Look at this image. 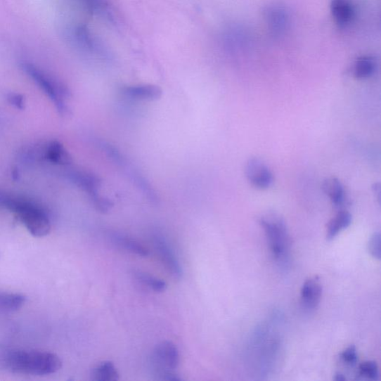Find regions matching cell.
Segmentation results:
<instances>
[{
    "mask_svg": "<svg viewBox=\"0 0 381 381\" xmlns=\"http://www.w3.org/2000/svg\"><path fill=\"white\" fill-rule=\"evenodd\" d=\"M5 363L13 373L40 376L55 374L62 367V361L56 354L41 351H11L6 357Z\"/></svg>",
    "mask_w": 381,
    "mask_h": 381,
    "instance_id": "6da1fadb",
    "label": "cell"
},
{
    "mask_svg": "<svg viewBox=\"0 0 381 381\" xmlns=\"http://www.w3.org/2000/svg\"><path fill=\"white\" fill-rule=\"evenodd\" d=\"M0 206L14 212L33 236L42 238L50 233L52 225L47 214L34 203L0 194Z\"/></svg>",
    "mask_w": 381,
    "mask_h": 381,
    "instance_id": "7a4b0ae2",
    "label": "cell"
},
{
    "mask_svg": "<svg viewBox=\"0 0 381 381\" xmlns=\"http://www.w3.org/2000/svg\"><path fill=\"white\" fill-rule=\"evenodd\" d=\"M272 256L278 265L287 268L291 258V239L287 226L278 215L269 213L260 219Z\"/></svg>",
    "mask_w": 381,
    "mask_h": 381,
    "instance_id": "3957f363",
    "label": "cell"
},
{
    "mask_svg": "<svg viewBox=\"0 0 381 381\" xmlns=\"http://www.w3.org/2000/svg\"><path fill=\"white\" fill-rule=\"evenodd\" d=\"M20 66L22 70L53 101L59 112L63 116L67 115L70 110L65 100L70 96L67 86L32 63L22 62Z\"/></svg>",
    "mask_w": 381,
    "mask_h": 381,
    "instance_id": "277c9868",
    "label": "cell"
},
{
    "mask_svg": "<svg viewBox=\"0 0 381 381\" xmlns=\"http://www.w3.org/2000/svg\"><path fill=\"white\" fill-rule=\"evenodd\" d=\"M150 364L157 379L174 371L180 364L179 349L171 341H162L156 346L151 355Z\"/></svg>",
    "mask_w": 381,
    "mask_h": 381,
    "instance_id": "5b68a950",
    "label": "cell"
},
{
    "mask_svg": "<svg viewBox=\"0 0 381 381\" xmlns=\"http://www.w3.org/2000/svg\"><path fill=\"white\" fill-rule=\"evenodd\" d=\"M152 240H153L155 249L164 268L174 279L180 280L183 276L182 266L168 241L160 235H155Z\"/></svg>",
    "mask_w": 381,
    "mask_h": 381,
    "instance_id": "8992f818",
    "label": "cell"
},
{
    "mask_svg": "<svg viewBox=\"0 0 381 381\" xmlns=\"http://www.w3.org/2000/svg\"><path fill=\"white\" fill-rule=\"evenodd\" d=\"M245 173L248 181L257 188H268L273 183V174L260 159H250L246 164Z\"/></svg>",
    "mask_w": 381,
    "mask_h": 381,
    "instance_id": "52a82bcc",
    "label": "cell"
},
{
    "mask_svg": "<svg viewBox=\"0 0 381 381\" xmlns=\"http://www.w3.org/2000/svg\"><path fill=\"white\" fill-rule=\"evenodd\" d=\"M323 294L320 278L314 276L308 279L301 289L300 302L303 310L308 312L318 307Z\"/></svg>",
    "mask_w": 381,
    "mask_h": 381,
    "instance_id": "ba28073f",
    "label": "cell"
},
{
    "mask_svg": "<svg viewBox=\"0 0 381 381\" xmlns=\"http://www.w3.org/2000/svg\"><path fill=\"white\" fill-rule=\"evenodd\" d=\"M264 20L273 36H281L287 30L289 18L286 10L280 6H269L264 11Z\"/></svg>",
    "mask_w": 381,
    "mask_h": 381,
    "instance_id": "9c48e42d",
    "label": "cell"
},
{
    "mask_svg": "<svg viewBox=\"0 0 381 381\" xmlns=\"http://www.w3.org/2000/svg\"><path fill=\"white\" fill-rule=\"evenodd\" d=\"M122 93L126 97L143 101H155L161 98L162 89L154 84H138L122 89Z\"/></svg>",
    "mask_w": 381,
    "mask_h": 381,
    "instance_id": "30bf717a",
    "label": "cell"
},
{
    "mask_svg": "<svg viewBox=\"0 0 381 381\" xmlns=\"http://www.w3.org/2000/svg\"><path fill=\"white\" fill-rule=\"evenodd\" d=\"M110 239L113 245L129 252L134 255L141 257H148L150 255V250L138 241L121 233H111Z\"/></svg>",
    "mask_w": 381,
    "mask_h": 381,
    "instance_id": "8fae6325",
    "label": "cell"
},
{
    "mask_svg": "<svg viewBox=\"0 0 381 381\" xmlns=\"http://www.w3.org/2000/svg\"><path fill=\"white\" fill-rule=\"evenodd\" d=\"M331 11L340 27H346L354 18V8L349 0H332Z\"/></svg>",
    "mask_w": 381,
    "mask_h": 381,
    "instance_id": "7c38bea8",
    "label": "cell"
},
{
    "mask_svg": "<svg viewBox=\"0 0 381 381\" xmlns=\"http://www.w3.org/2000/svg\"><path fill=\"white\" fill-rule=\"evenodd\" d=\"M45 157L50 162L67 166L72 162L71 155L67 149L58 141L51 142L46 148Z\"/></svg>",
    "mask_w": 381,
    "mask_h": 381,
    "instance_id": "4fadbf2b",
    "label": "cell"
},
{
    "mask_svg": "<svg viewBox=\"0 0 381 381\" xmlns=\"http://www.w3.org/2000/svg\"><path fill=\"white\" fill-rule=\"evenodd\" d=\"M352 216L347 211H340L328 224L327 239L332 240L335 238L342 231H344L351 224Z\"/></svg>",
    "mask_w": 381,
    "mask_h": 381,
    "instance_id": "5bb4252c",
    "label": "cell"
},
{
    "mask_svg": "<svg viewBox=\"0 0 381 381\" xmlns=\"http://www.w3.org/2000/svg\"><path fill=\"white\" fill-rule=\"evenodd\" d=\"M27 302V297L17 293L0 292V314H10L21 309Z\"/></svg>",
    "mask_w": 381,
    "mask_h": 381,
    "instance_id": "9a60e30c",
    "label": "cell"
},
{
    "mask_svg": "<svg viewBox=\"0 0 381 381\" xmlns=\"http://www.w3.org/2000/svg\"><path fill=\"white\" fill-rule=\"evenodd\" d=\"M93 381H117L120 374L117 367L112 361H103L96 365L91 371Z\"/></svg>",
    "mask_w": 381,
    "mask_h": 381,
    "instance_id": "2e32d148",
    "label": "cell"
},
{
    "mask_svg": "<svg viewBox=\"0 0 381 381\" xmlns=\"http://www.w3.org/2000/svg\"><path fill=\"white\" fill-rule=\"evenodd\" d=\"M323 189L336 207H340L344 205L346 200L345 190L339 180L334 177L327 179L323 183Z\"/></svg>",
    "mask_w": 381,
    "mask_h": 381,
    "instance_id": "e0dca14e",
    "label": "cell"
},
{
    "mask_svg": "<svg viewBox=\"0 0 381 381\" xmlns=\"http://www.w3.org/2000/svg\"><path fill=\"white\" fill-rule=\"evenodd\" d=\"M71 180L79 187L85 190L91 197L98 194L100 181L96 176L86 172H76L70 174Z\"/></svg>",
    "mask_w": 381,
    "mask_h": 381,
    "instance_id": "ac0fdd59",
    "label": "cell"
},
{
    "mask_svg": "<svg viewBox=\"0 0 381 381\" xmlns=\"http://www.w3.org/2000/svg\"><path fill=\"white\" fill-rule=\"evenodd\" d=\"M134 276L138 284L156 292V293H162L167 289L168 286L166 282L146 272L136 271L134 272Z\"/></svg>",
    "mask_w": 381,
    "mask_h": 381,
    "instance_id": "d6986e66",
    "label": "cell"
},
{
    "mask_svg": "<svg viewBox=\"0 0 381 381\" xmlns=\"http://www.w3.org/2000/svg\"><path fill=\"white\" fill-rule=\"evenodd\" d=\"M375 70V63L370 57H362L355 63L354 75L359 79L370 78Z\"/></svg>",
    "mask_w": 381,
    "mask_h": 381,
    "instance_id": "ffe728a7",
    "label": "cell"
},
{
    "mask_svg": "<svg viewBox=\"0 0 381 381\" xmlns=\"http://www.w3.org/2000/svg\"><path fill=\"white\" fill-rule=\"evenodd\" d=\"M81 4L92 14L109 17L110 6L107 0H79Z\"/></svg>",
    "mask_w": 381,
    "mask_h": 381,
    "instance_id": "44dd1931",
    "label": "cell"
},
{
    "mask_svg": "<svg viewBox=\"0 0 381 381\" xmlns=\"http://www.w3.org/2000/svg\"><path fill=\"white\" fill-rule=\"evenodd\" d=\"M359 375L370 380L378 378V366L374 361H366L359 366Z\"/></svg>",
    "mask_w": 381,
    "mask_h": 381,
    "instance_id": "7402d4cb",
    "label": "cell"
},
{
    "mask_svg": "<svg viewBox=\"0 0 381 381\" xmlns=\"http://www.w3.org/2000/svg\"><path fill=\"white\" fill-rule=\"evenodd\" d=\"M340 359L348 366L353 367L356 365L359 361L356 348L354 346H350L346 349L341 353Z\"/></svg>",
    "mask_w": 381,
    "mask_h": 381,
    "instance_id": "603a6c76",
    "label": "cell"
},
{
    "mask_svg": "<svg viewBox=\"0 0 381 381\" xmlns=\"http://www.w3.org/2000/svg\"><path fill=\"white\" fill-rule=\"evenodd\" d=\"M369 250L373 257L377 259H380V235L379 233H375L370 238Z\"/></svg>",
    "mask_w": 381,
    "mask_h": 381,
    "instance_id": "cb8c5ba5",
    "label": "cell"
},
{
    "mask_svg": "<svg viewBox=\"0 0 381 381\" xmlns=\"http://www.w3.org/2000/svg\"><path fill=\"white\" fill-rule=\"evenodd\" d=\"M8 101L11 105L15 106L16 108L21 110H24L25 98L22 95L19 93H11L8 95Z\"/></svg>",
    "mask_w": 381,
    "mask_h": 381,
    "instance_id": "d4e9b609",
    "label": "cell"
},
{
    "mask_svg": "<svg viewBox=\"0 0 381 381\" xmlns=\"http://www.w3.org/2000/svg\"><path fill=\"white\" fill-rule=\"evenodd\" d=\"M335 380H345L346 377L344 375H341V374H338V375H336Z\"/></svg>",
    "mask_w": 381,
    "mask_h": 381,
    "instance_id": "484cf974",
    "label": "cell"
}]
</instances>
